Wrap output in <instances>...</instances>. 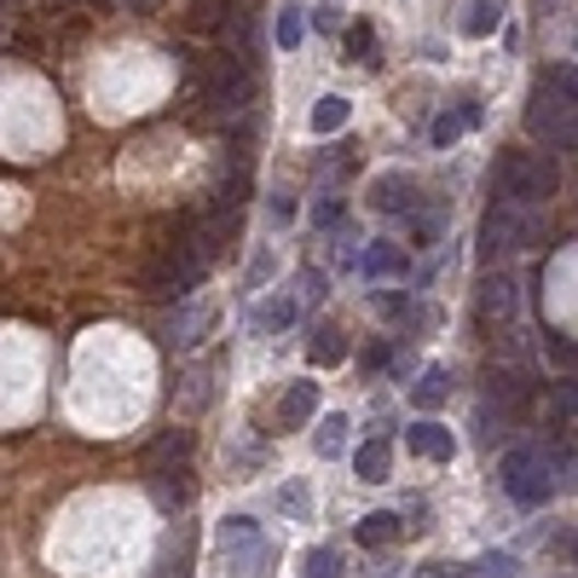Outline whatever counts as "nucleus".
Masks as SVG:
<instances>
[{"label": "nucleus", "mask_w": 578, "mask_h": 578, "mask_svg": "<svg viewBox=\"0 0 578 578\" xmlns=\"http://www.w3.org/2000/svg\"><path fill=\"white\" fill-rule=\"evenodd\" d=\"M203 99H209V111H215L220 122H232V116L250 111V99H255V76L243 70V65H226V58H220V65L209 70V93H203Z\"/></svg>", "instance_id": "nucleus-6"}, {"label": "nucleus", "mask_w": 578, "mask_h": 578, "mask_svg": "<svg viewBox=\"0 0 578 578\" xmlns=\"http://www.w3.org/2000/svg\"><path fill=\"white\" fill-rule=\"evenodd\" d=\"M301 30H307L301 7H284V12H278V30H273V35H278V47H284V53H296V47H301Z\"/></svg>", "instance_id": "nucleus-22"}, {"label": "nucleus", "mask_w": 578, "mask_h": 578, "mask_svg": "<svg viewBox=\"0 0 578 578\" xmlns=\"http://www.w3.org/2000/svg\"><path fill=\"white\" fill-rule=\"evenodd\" d=\"M169 0H128V12H139V18H151V12H162Z\"/></svg>", "instance_id": "nucleus-34"}, {"label": "nucleus", "mask_w": 578, "mask_h": 578, "mask_svg": "<svg viewBox=\"0 0 578 578\" xmlns=\"http://www.w3.org/2000/svg\"><path fill=\"white\" fill-rule=\"evenodd\" d=\"M539 88L562 93V99H578V65H550V70L539 76Z\"/></svg>", "instance_id": "nucleus-23"}, {"label": "nucleus", "mask_w": 578, "mask_h": 578, "mask_svg": "<svg viewBox=\"0 0 578 578\" xmlns=\"http://www.w3.org/2000/svg\"><path fill=\"white\" fill-rule=\"evenodd\" d=\"M562 192V162H555L550 151H509L498 162V192L492 197H515V203H544Z\"/></svg>", "instance_id": "nucleus-2"}, {"label": "nucleus", "mask_w": 578, "mask_h": 578, "mask_svg": "<svg viewBox=\"0 0 578 578\" xmlns=\"http://www.w3.org/2000/svg\"><path fill=\"white\" fill-rule=\"evenodd\" d=\"M550 405L562 411V417L578 423V382H555V388H550Z\"/></svg>", "instance_id": "nucleus-29"}, {"label": "nucleus", "mask_w": 578, "mask_h": 578, "mask_svg": "<svg viewBox=\"0 0 578 578\" xmlns=\"http://www.w3.org/2000/svg\"><path fill=\"white\" fill-rule=\"evenodd\" d=\"M313 411H319V382L307 377V382H289V388H284V400H278V411H273V423H278V434H296V428L313 423Z\"/></svg>", "instance_id": "nucleus-8"}, {"label": "nucleus", "mask_w": 578, "mask_h": 578, "mask_svg": "<svg viewBox=\"0 0 578 578\" xmlns=\"http://www.w3.org/2000/svg\"><path fill=\"white\" fill-rule=\"evenodd\" d=\"M307 359H313L319 370L342 365V359H347V336H342L336 324H313V336H307Z\"/></svg>", "instance_id": "nucleus-15"}, {"label": "nucleus", "mask_w": 578, "mask_h": 578, "mask_svg": "<svg viewBox=\"0 0 578 578\" xmlns=\"http://www.w3.org/2000/svg\"><path fill=\"white\" fill-rule=\"evenodd\" d=\"M474 122H481V105H474V99H458V105L451 111H440L434 116V128H428V139H434V151H451V144H458Z\"/></svg>", "instance_id": "nucleus-11"}, {"label": "nucleus", "mask_w": 578, "mask_h": 578, "mask_svg": "<svg viewBox=\"0 0 578 578\" xmlns=\"http://www.w3.org/2000/svg\"><path fill=\"white\" fill-rule=\"evenodd\" d=\"M342 197H324V203H313V226H342Z\"/></svg>", "instance_id": "nucleus-31"}, {"label": "nucleus", "mask_w": 578, "mask_h": 578, "mask_svg": "<svg viewBox=\"0 0 578 578\" xmlns=\"http://www.w3.org/2000/svg\"><path fill=\"white\" fill-rule=\"evenodd\" d=\"M301 578H342V555L336 550H307Z\"/></svg>", "instance_id": "nucleus-24"}, {"label": "nucleus", "mask_w": 578, "mask_h": 578, "mask_svg": "<svg viewBox=\"0 0 578 578\" xmlns=\"http://www.w3.org/2000/svg\"><path fill=\"white\" fill-rule=\"evenodd\" d=\"M567 47H573V53H578V24H573V30H567Z\"/></svg>", "instance_id": "nucleus-37"}, {"label": "nucleus", "mask_w": 578, "mask_h": 578, "mask_svg": "<svg viewBox=\"0 0 578 578\" xmlns=\"http://www.w3.org/2000/svg\"><path fill=\"white\" fill-rule=\"evenodd\" d=\"M278 515H289V521H313V486L307 481H289V486H278Z\"/></svg>", "instance_id": "nucleus-20"}, {"label": "nucleus", "mask_w": 578, "mask_h": 578, "mask_svg": "<svg viewBox=\"0 0 578 578\" xmlns=\"http://www.w3.org/2000/svg\"><path fill=\"white\" fill-rule=\"evenodd\" d=\"M313 24L319 30H336V7H313Z\"/></svg>", "instance_id": "nucleus-35"}, {"label": "nucleus", "mask_w": 578, "mask_h": 578, "mask_svg": "<svg viewBox=\"0 0 578 578\" xmlns=\"http://www.w3.org/2000/svg\"><path fill=\"white\" fill-rule=\"evenodd\" d=\"M220 562L232 567V578H266L273 544H266V532L250 521V515H232V521H220Z\"/></svg>", "instance_id": "nucleus-5"}, {"label": "nucleus", "mask_w": 578, "mask_h": 578, "mask_svg": "<svg viewBox=\"0 0 578 578\" xmlns=\"http://www.w3.org/2000/svg\"><path fill=\"white\" fill-rule=\"evenodd\" d=\"M359 273L365 278H400L405 273V250L400 243H370V250L359 255Z\"/></svg>", "instance_id": "nucleus-17"}, {"label": "nucleus", "mask_w": 578, "mask_h": 578, "mask_svg": "<svg viewBox=\"0 0 578 578\" xmlns=\"http://www.w3.org/2000/svg\"><path fill=\"white\" fill-rule=\"evenodd\" d=\"M209 319H215V307H209V301H185L180 313L162 324V342H169V347H197V342H203V330H209Z\"/></svg>", "instance_id": "nucleus-10"}, {"label": "nucleus", "mask_w": 578, "mask_h": 578, "mask_svg": "<svg viewBox=\"0 0 578 578\" xmlns=\"http://www.w3.org/2000/svg\"><path fill=\"white\" fill-rule=\"evenodd\" d=\"M301 296H307V301H324V296H330V278L319 273V266H307V273H301Z\"/></svg>", "instance_id": "nucleus-30"}, {"label": "nucleus", "mask_w": 578, "mask_h": 578, "mask_svg": "<svg viewBox=\"0 0 578 578\" xmlns=\"http://www.w3.org/2000/svg\"><path fill=\"white\" fill-rule=\"evenodd\" d=\"M474 578H515V555H486Z\"/></svg>", "instance_id": "nucleus-32"}, {"label": "nucleus", "mask_w": 578, "mask_h": 578, "mask_svg": "<svg viewBox=\"0 0 578 578\" xmlns=\"http://www.w3.org/2000/svg\"><path fill=\"white\" fill-rule=\"evenodd\" d=\"M313 451L319 458H342L347 451V417H324L319 434H313Z\"/></svg>", "instance_id": "nucleus-21"}, {"label": "nucleus", "mask_w": 578, "mask_h": 578, "mask_svg": "<svg viewBox=\"0 0 578 578\" xmlns=\"http://www.w3.org/2000/svg\"><path fill=\"white\" fill-rule=\"evenodd\" d=\"M365 197H370V209H377V215H411V209H417V180L400 174V169H388V174L370 180Z\"/></svg>", "instance_id": "nucleus-7"}, {"label": "nucleus", "mask_w": 578, "mask_h": 578, "mask_svg": "<svg viewBox=\"0 0 578 578\" xmlns=\"http://www.w3.org/2000/svg\"><path fill=\"white\" fill-rule=\"evenodd\" d=\"M388 469H394V446H388V434H377V440H365L354 451V474H359L365 486H382Z\"/></svg>", "instance_id": "nucleus-12"}, {"label": "nucleus", "mask_w": 578, "mask_h": 578, "mask_svg": "<svg viewBox=\"0 0 578 578\" xmlns=\"http://www.w3.org/2000/svg\"><path fill=\"white\" fill-rule=\"evenodd\" d=\"M567 555H578V532H573V539H567Z\"/></svg>", "instance_id": "nucleus-38"}, {"label": "nucleus", "mask_w": 578, "mask_h": 578, "mask_svg": "<svg viewBox=\"0 0 578 578\" xmlns=\"http://www.w3.org/2000/svg\"><path fill=\"white\" fill-rule=\"evenodd\" d=\"M544 354H550L555 365H578V347L562 336V330H544Z\"/></svg>", "instance_id": "nucleus-28"}, {"label": "nucleus", "mask_w": 578, "mask_h": 578, "mask_svg": "<svg viewBox=\"0 0 578 578\" xmlns=\"http://www.w3.org/2000/svg\"><path fill=\"white\" fill-rule=\"evenodd\" d=\"M498 481H504V492L521 509H544L555 498V458L539 451V446H515V451H504Z\"/></svg>", "instance_id": "nucleus-3"}, {"label": "nucleus", "mask_w": 578, "mask_h": 578, "mask_svg": "<svg viewBox=\"0 0 578 578\" xmlns=\"http://www.w3.org/2000/svg\"><path fill=\"white\" fill-rule=\"evenodd\" d=\"M347 116H354V105H347L342 93H324L319 105H313V116H307V128L324 139V134H342V128H347Z\"/></svg>", "instance_id": "nucleus-18"}, {"label": "nucleus", "mask_w": 578, "mask_h": 578, "mask_svg": "<svg viewBox=\"0 0 578 578\" xmlns=\"http://www.w3.org/2000/svg\"><path fill=\"white\" fill-rule=\"evenodd\" d=\"M192 451V434L185 428H174V434H162V440L151 446V463H169V458H185Z\"/></svg>", "instance_id": "nucleus-25"}, {"label": "nucleus", "mask_w": 578, "mask_h": 578, "mask_svg": "<svg viewBox=\"0 0 578 578\" xmlns=\"http://www.w3.org/2000/svg\"><path fill=\"white\" fill-rule=\"evenodd\" d=\"M400 515H388V509H370V515H359V527H354V539L365 544V550H388L400 539Z\"/></svg>", "instance_id": "nucleus-13"}, {"label": "nucleus", "mask_w": 578, "mask_h": 578, "mask_svg": "<svg viewBox=\"0 0 578 578\" xmlns=\"http://www.w3.org/2000/svg\"><path fill=\"white\" fill-rule=\"evenodd\" d=\"M405 446L417 451V458H428V463H451V458H458V440H451V428H446V423H428V417L405 428Z\"/></svg>", "instance_id": "nucleus-9"}, {"label": "nucleus", "mask_w": 578, "mask_h": 578, "mask_svg": "<svg viewBox=\"0 0 578 578\" xmlns=\"http://www.w3.org/2000/svg\"><path fill=\"white\" fill-rule=\"evenodd\" d=\"M347 53L365 58V65H377V30H370V24H354V30H347Z\"/></svg>", "instance_id": "nucleus-26"}, {"label": "nucleus", "mask_w": 578, "mask_h": 578, "mask_svg": "<svg viewBox=\"0 0 578 578\" xmlns=\"http://www.w3.org/2000/svg\"><path fill=\"white\" fill-rule=\"evenodd\" d=\"M481 319H515V278L509 273H492L481 284Z\"/></svg>", "instance_id": "nucleus-16"}, {"label": "nucleus", "mask_w": 578, "mask_h": 578, "mask_svg": "<svg viewBox=\"0 0 578 578\" xmlns=\"http://www.w3.org/2000/svg\"><path fill=\"white\" fill-rule=\"evenodd\" d=\"M539 238H544V209L539 203L492 197V209L481 220V261H498L509 250H532Z\"/></svg>", "instance_id": "nucleus-1"}, {"label": "nucleus", "mask_w": 578, "mask_h": 578, "mask_svg": "<svg viewBox=\"0 0 578 578\" xmlns=\"http://www.w3.org/2000/svg\"><path fill=\"white\" fill-rule=\"evenodd\" d=\"M261 324L266 330H289V324H296V301H266L261 307Z\"/></svg>", "instance_id": "nucleus-27"}, {"label": "nucleus", "mask_w": 578, "mask_h": 578, "mask_svg": "<svg viewBox=\"0 0 578 578\" xmlns=\"http://www.w3.org/2000/svg\"><path fill=\"white\" fill-rule=\"evenodd\" d=\"M527 134L532 139H544L550 151H578V99H562V93H550L539 88L527 99Z\"/></svg>", "instance_id": "nucleus-4"}, {"label": "nucleus", "mask_w": 578, "mask_h": 578, "mask_svg": "<svg viewBox=\"0 0 578 578\" xmlns=\"http://www.w3.org/2000/svg\"><path fill=\"white\" fill-rule=\"evenodd\" d=\"M377 307H382L388 319H400V313H405V296H377Z\"/></svg>", "instance_id": "nucleus-33"}, {"label": "nucleus", "mask_w": 578, "mask_h": 578, "mask_svg": "<svg viewBox=\"0 0 578 578\" xmlns=\"http://www.w3.org/2000/svg\"><path fill=\"white\" fill-rule=\"evenodd\" d=\"M498 24H504V0H469V7H463V18H458V30H463L469 41L498 35Z\"/></svg>", "instance_id": "nucleus-14"}, {"label": "nucleus", "mask_w": 578, "mask_h": 578, "mask_svg": "<svg viewBox=\"0 0 578 578\" xmlns=\"http://www.w3.org/2000/svg\"><path fill=\"white\" fill-rule=\"evenodd\" d=\"M446 400H451V370H440V365L423 370V382L411 388V405H417V411H434V405H446Z\"/></svg>", "instance_id": "nucleus-19"}, {"label": "nucleus", "mask_w": 578, "mask_h": 578, "mask_svg": "<svg viewBox=\"0 0 578 578\" xmlns=\"http://www.w3.org/2000/svg\"><path fill=\"white\" fill-rule=\"evenodd\" d=\"M423 578H463V573H451V567H428Z\"/></svg>", "instance_id": "nucleus-36"}]
</instances>
